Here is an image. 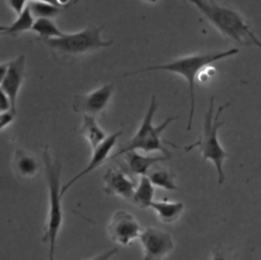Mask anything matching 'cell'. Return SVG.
I'll return each mask as SVG.
<instances>
[{
	"instance_id": "32",
	"label": "cell",
	"mask_w": 261,
	"mask_h": 260,
	"mask_svg": "<svg viewBox=\"0 0 261 260\" xmlns=\"http://www.w3.org/2000/svg\"><path fill=\"white\" fill-rule=\"evenodd\" d=\"M79 1H80V0H74V1H73V3H74V4H75V3H77V2H79Z\"/></svg>"
},
{
	"instance_id": "12",
	"label": "cell",
	"mask_w": 261,
	"mask_h": 260,
	"mask_svg": "<svg viewBox=\"0 0 261 260\" xmlns=\"http://www.w3.org/2000/svg\"><path fill=\"white\" fill-rule=\"evenodd\" d=\"M25 56L19 55L7 63L5 76L0 85V88L6 93L11 103V111L16 114V100L19 89L24 79Z\"/></svg>"
},
{
	"instance_id": "6",
	"label": "cell",
	"mask_w": 261,
	"mask_h": 260,
	"mask_svg": "<svg viewBox=\"0 0 261 260\" xmlns=\"http://www.w3.org/2000/svg\"><path fill=\"white\" fill-rule=\"evenodd\" d=\"M158 109V104L156 101V97L152 96L150 105L148 107V110L144 116V119L141 122L140 127L138 128L135 136L130 139V142L121 148L118 152H116L114 155L110 156V158H115L120 156L126 151L132 150H141L144 152H154L159 151L162 153L163 156L171 157V153L168 151L167 147L164 146L162 141V133L165 131V128L175 119H177V116H169L164 119L162 123L159 125L153 124V117L155 112Z\"/></svg>"
},
{
	"instance_id": "13",
	"label": "cell",
	"mask_w": 261,
	"mask_h": 260,
	"mask_svg": "<svg viewBox=\"0 0 261 260\" xmlns=\"http://www.w3.org/2000/svg\"><path fill=\"white\" fill-rule=\"evenodd\" d=\"M124 155V162L125 166H122L128 173L132 174H139V175H147L150 168L162 161L168 160L169 157L160 155V156H148L142 155L135 150L126 151Z\"/></svg>"
},
{
	"instance_id": "17",
	"label": "cell",
	"mask_w": 261,
	"mask_h": 260,
	"mask_svg": "<svg viewBox=\"0 0 261 260\" xmlns=\"http://www.w3.org/2000/svg\"><path fill=\"white\" fill-rule=\"evenodd\" d=\"M150 181L153 186L160 187L166 191H176L178 190L175 184V174L167 168L161 167L157 164L153 165L147 173Z\"/></svg>"
},
{
	"instance_id": "10",
	"label": "cell",
	"mask_w": 261,
	"mask_h": 260,
	"mask_svg": "<svg viewBox=\"0 0 261 260\" xmlns=\"http://www.w3.org/2000/svg\"><path fill=\"white\" fill-rule=\"evenodd\" d=\"M137 181L122 167H109L103 175V192L108 196L132 200Z\"/></svg>"
},
{
	"instance_id": "21",
	"label": "cell",
	"mask_w": 261,
	"mask_h": 260,
	"mask_svg": "<svg viewBox=\"0 0 261 260\" xmlns=\"http://www.w3.org/2000/svg\"><path fill=\"white\" fill-rule=\"evenodd\" d=\"M28 6L33 16H36L37 18H52L62 10V8L51 5L42 0H31Z\"/></svg>"
},
{
	"instance_id": "9",
	"label": "cell",
	"mask_w": 261,
	"mask_h": 260,
	"mask_svg": "<svg viewBox=\"0 0 261 260\" xmlns=\"http://www.w3.org/2000/svg\"><path fill=\"white\" fill-rule=\"evenodd\" d=\"M113 91V84H106L90 93L75 95L72 101V110L83 115L96 116L106 109Z\"/></svg>"
},
{
	"instance_id": "8",
	"label": "cell",
	"mask_w": 261,
	"mask_h": 260,
	"mask_svg": "<svg viewBox=\"0 0 261 260\" xmlns=\"http://www.w3.org/2000/svg\"><path fill=\"white\" fill-rule=\"evenodd\" d=\"M139 239L144 252V260H164L174 249L171 235L158 227H146Z\"/></svg>"
},
{
	"instance_id": "11",
	"label": "cell",
	"mask_w": 261,
	"mask_h": 260,
	"mask_svg": "<svg viewBox=\"0 0 261 260\" xmlns=\"http://www.w3.org/2000/svg\"><path fill=\"white\" fill-rule=\"evenodd\" d=\"M122 135V131H118L115 132L109 136L106 137V139L101 142L97 147H95L93 149V153H92V157L91 160L89 161L88 165L82 169L77 174H75L72 178H70L65 185L61 186V196L63 197L64 194L67 192V190L79 179H81L83 176L87 175L88 173L92 172L93 170H95L96 168H98L100 165H102L107 159L110 158L109 154L111 152V150L113 149V147L115 146L118 138Z\"/></svg>"
},
{
	"instance_id": "19",
	"label": "cell",
	"mask_w": 261,
	"mask_h": 260,
	"mask_svg": "<svg viewBox=\"0 0 261 260\" xmlns=\"http://www.w3.org/2000/svg\"><path fill=\"white\" fill-rule=\"evenodd\" d=\"M34 24V16L31 13V10L29 6L27 5L22 12L17 15V18L6 28L3 35H9V36H17L25 31L32 30V27Z\"/></svg>"
},
{
	"instance_id": "27",
	"label": "cell",
	"mask_w": 261,
	"mask_h": 260,
	"mask_svg": "<svg viewBox=\"0 0 261 260\" xmlns=\"http://www.w3.org/2000/svg\"><path fill=\"white\" fill-rule=\"evenodd\" d=\"M6 70H7V63H2L0 64V85L5 76V73H6Z\"/></svg>"
},
{
	"instance_id": "4",
	"label": "cell",
	"mask_w": 261,
	"mask_h": 260,
	"mask_svg": "<svg viewBox=\"0 0 261 260\" xmlns=\"http://www.w3.org/2000/svg\"><path fill=\"white\" fill-rule=\"evenodd\" d=\"M227 106H229V103L220 105L216 113H214V97H210L208 109L204 116L202 134L195 143L186 146L185 148V151L188 152L198 147L203 157V163L206 160L212 161L217 172V180L219 185L223 184L225 180V174L223 171V161L224 159L230 157V155L220 145L217 137L218 129L220 128V126L224 124V120H220L219 117L221 112Z\"/></svg>"
},
{
	"instance_id": "20",
	"label": "cell",
	"mask_w": 261,
	"mask_h": 260,
	"mask_svg": "<svg viewBox=\"0 0 261 260\" xmlns=\"http://www.w3.org/2000/svg\"><path fill=\"white\" fill-rule=\"evenodd\" d=\"M32 31L39 35V39L57 38L63 35L51 18H37V20L34 21Z\"/></svg>"
},
{
	"instance_id": "28",
	"label": "cell",
	"mask_w": 261,
	"mask_h": 260,
	"mask_svg": "<svg viewBox=\"0 0 261 260\" xmlns=\"http://www.w3.org/2000/svg\"><path fill=\"white\" fill-rule=\"evenodd\" d=\"M69 2H70V0H56V4H57V6L60 7V8L66 7Z\"/></svg>"
},
{
	"instance_id": "23",
	"label": "cell",
	"mask_w": 261,
	"mask_h": 260,
	"mask_svg": "<svg viewBox=\"0 0 261 260\" xmlns=\"http://www.w3.org/2000/svg\"><path fill=\"white\" fill-rule=\"evenodd\" d=\"M16 114L13 113L11 110L0 112V132L4 128H6L15 118Z\"/></svg>"
},
{
	"instance_id": "25",
	"label": "cell",
	"mask_w": 261,
	"mask_h": 260,
	"mask_svg": "<svg viewBox=\"0 0 261 260\" xmlns=\"http://www.w3.org/2000/svg\"><path fill=\"white\" fill-rule=\"evenodd\" d=\"M11 109V103L6 93L0 88V112H5Z\"/></svg>"
},
{
	"instance_id": "18",
	"label": "cell",
	"mask_w": 261,
	"mask_h": 260,
	"mask_svg": "<svg viewBox=\"0 0 261 260\" xmlns=\"http://www.w3.org/2000/svg\"><path fill=\"white\" fill-rule=\"evenodd\" d=\"M154 197V186L147 175H141L138 187H136L132 201L140 208L146 209L150 207Z\"/></svg>"
},
{
	"instance_id": "2",
	"label": "cell",
	"mask_w": 261,
	"mask_h": 260,
	"mask_svg": "<svg viewBox=\"0 0 261 260\" xmlns=\"http://www.w3.org/2000/svg\"><path fill=\"white\" fill-rule=\"evenodd\" d=\"M238 53H239V49H237V48H232V49H228V50L220 51V52L197 53V54H193L190 56H186L182 58L172 60L165 64L149 66V67L134 70L130 72H125L123 74V76H126L129 74L146 72V71H151V70H166V71L180 74L184 77H186L188 85H189V92H190V99H191V106H190L188 126H187V129L189 131L192 126L193 116H194V111H195V81H196L197 74L203 68H205L207 65H209L215 61L233 56Z\"/></svg>"
},
{
	"instance_id": "29",
	"label": "cell",
	"mask_w": 261,
	"mask_h": 260,
	"mask_svg": "<svg viewBox=\"0 0 261 260\" xmlns=\"http://www.w3.org/2000/svg\"><path fill=\"white\" fill-rule=\"evenodd\" d=\"M42 1H44V2H47V3L51 4V5L57 6V4H56V0H42ZM57 7H58V6H57Z\"/></svg>"
},
{
	"instance_id": "22",
	"label": "cell",
	"mask_w": 261,
	"mask_h": 260,
	"mask_svg": "<svg viewBox=\"0 0 261 260\" xmlns=\"http://www.w3.org/2000/svg\"><path fill=\"white\" fill-rule=\"evenodd\" d=\"M211 260H237V254L231 247L217 245L211 252Z\"/></svg>"
},
{
	"instance_id": "7",
	"label": "cell",
	"mask_w": 261,
	"mask_h": 260,
	"mask_svg": "<svg viewBox=\"0 0 261 260\" xmlns=\"http://www.w3.org/2000/svg\"><path fill=\"white\" fill-rule=\"evenodd\" d=\"M106 229L109 239L120 246H129L142 232V227L137 218L125 210L115 211Z\"/></svg>"
},
{
	"instance_id": "26",
	"label": "cell",
	"mask_w": 261,
	"mask_h": 260,
	"mask_svg": "<svg viewBox=\"0 0 261 260\" xmlns=\"http://www.w3.org/2000/svg\"><path fill=\"white\" fill-rule=\"evenodd\" d=\"M117 253V248L114 247V248H111L105 252H102L100 253L99 255H96L95 257L91 258L90 260H111V258ZM55 260V259H53Z\"/></svg>"
},
{
	"instance_id": "5",
	"label": "cell",
	"mask_w": 261,
	"mask_h": 260,
	"mask_svg": "<svg viewBox=\"0 0 261 260\" xmlns=\"http://www.w3.org/2000/svg\"><path fill=\"white\" fill-rule=\"evenodd\" d=\"M103 25L88 27L73 34H63L61 37L41 40L55 55L64 59L80 58L98 49L107 48L113 40L105 41L101 37Z\"/></svg>"
},
{
	"instance_id": "30",
	"label": "cell",
	"mask_w": 261,
	"mask_h": 260,
	"mask_svg": "<svg viewBox=\"0 0 261 260\" xmlns=\"http://www.w3.org/2000/svg\"><path fill=\"white\" fill-rule=\"evenodd\" d=\"M6 28H7V25H4V24H1V23H0V35L5 32Z\"/></svg>"
},
{
	"instance_id": "1",
	"label": "cell",
	"mask_w": 261,
	"mask_h": 260,
	"mask_svg": "<svg viewBox=\"0 0 261 260\" xmlns=\"http://www.w3.org/2000/svg\"><path fill=\"white\" fill-rule=\"evenodd\" d=\"M187 1L194 4L225 38L241 46H256L261 49V41L254 34L244 16L234 9L219 5L213 0Z\"/></svg>"
},
{
	"instance_id": "31",
	"label": "cell",
	"mask_w": 261,
	"mask_h": 260,
	"mask_svg": "<svg viewBox=\"0 0 261 260\" xmlns=\"http://www.w3.org/2000/svg\"><path fill=\"white\" fill-rule=\"evenodd\" d=\"M146 1H149V2H155V1H157V0H146Z\"/></svg>"
},
{
	"instance_id": "33",
	"label": "cell",
	"mask_w": 261,
	"mask_h": 260,
	"mask_svg": "<svg viewBox=\"0 0 261 260\" xmlns=\"http://www.w3.org/2000/svg\"><path fill=\"white\" fill-rule=\"evenodd\" d=\"M30 1H31V0H30Z\"/></svg>"
},
{
	"instance_id": "14",
	"label": "cell",
	"mask_w": 261,
	"mask_h": 260,
	"mask_svg": "<svg viewBox=\"0 0 261 260\" xmlns=\"http://www.w3.org/2000/svg\"><path fill=\"white\" fill-rule=\"evenodd\" d=\"M11 166L15 175L22 179H31L35 177L40 170V164L35 155L23 149L15 150Z\"/></svg>"
},
{
	"instance_id": "15",
	"label": "cell",
	"mask_w": 261,
	"mask_h": 260,
	"mask_svg": "<svg viewBox=\"0 0 261 260\" xmlns=\"http://www.w3.org/2000/svg\"><path fill=\"white\" fill-rule=\"evenodd\" d=\"M150 207L156 212L158 218L167 224L176 221L185 208L182 202H170L166 198L162 201L153 200Z\"/></svg>"
},
{
	"instance_id": "16",
	"label": "cell",
	"mask_w": 261,
	"mask_h": 260,
	"mask_svg": "<svg viewBox=\"0 0 261 260\" xmlns=\"http://www.w3.org/2000/svg\"><path fill=\"white\" fill-rule=\"evenodd\" d=\"M80 133L88 141L92 149L97 147L107 137L105 132L99 126L95 116L88 114L83 115V122L80 128Z\"/></svg>"
},
{
	"instance_id": "24",
	"label": "cell",
	"mask_w": 261,
	"mask_h": 260,
	"mask_svg": "<svg viewBox=\"0 0 261 260\" xmlns=\"http://www.w3.org/2000/svg\"><path fill=\"white\" fill-rule=\"evenodd\" d=\"M8 6L14 11L15 14H20L24 9L27 0H6Z\"/></svg>"
},
{
	"instance_id": "3",
	"label": "cell",
	"mask_w": 261,
	"mask_h": 260,
	"mask_svg": "<svg viewBox=\"0 0 261 260\" xmlns=\"http://www.w3.org/2000/svg\"><path fill=\"white\" fill-rule=\"evenodd\" d=\"M43 161L48 185L49 208L44 226L42 241L49 245V260H53L57 238L63 223V211L61 205V164L57 159L52 160L48 148L43 150Z\"/></svg>"
}]
</instances>
